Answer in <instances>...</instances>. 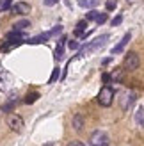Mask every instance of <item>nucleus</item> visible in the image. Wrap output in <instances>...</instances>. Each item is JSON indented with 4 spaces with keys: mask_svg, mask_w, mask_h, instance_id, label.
<instances>
[{
    "mask_svg": "<svg viewBox=\"0 0 144 146\" xmlns=\"http://www.w3.org/2000/svg\"><path fill=\"white\" fill-rule=\"evenodd\" d=\"M110 36L109 34H102V36H98V38H94L91 43H87V45H84L80 50H78V57H84V55H87L91 52H96V50L100 48H103L107 45V41H109Z\"/></svg>",
    "mask_w": 144,
    "mask_h": 146,
    "instance_id": "1",
    "label": "nucleus"
},
{
    "mask_svg": "<svg viewBox=\"0 0 144 146\" xmlns=\"http://www.w3.org/2000/svg\"><path fill=\"white\" fill-rule=\"evenodd\" d=\"M112 100H114V91L109 86H103L102 89H100V93H98V104L102 107H110Z\"/></svg>",
    "mask_w": 144,
    "mask_h": 146,
    "instance_id": "2",
    "label": "nucleus"
},
{
    "mask_svg": "<svg viewBox=\"0 0 144 146\" xmlns=\"http://www.w3.org/2000/svg\"><path fill=\"white\" fill-rule=\"evenodd\" d=\"M139 64H141V61H139V55L135 54V52H128V54H126L125 62H123V68H125L126 71H133V70H137V68H139Z\"/></svg>",
    "mask_w": 144,
    "mask_h": 146,
    "instance_id": "3",
    "label": "nucleus"
},
{
    "mask_svg": "<svg viewBox=\"0 0 144 146\" xmlns=\"http://www.w3.org/2000/svg\"><path fill=\"white\" fill-rule=\"evenodd\" d=\"M91 146H109V135L102 130H96V132L91 134V139H89Z\"/></svg>",
    "mask_w": 144,
    "mask_h": 146,
    "instance_id": "4",
    "label": "nucleus"
},
{
    "mask_svg": "<svg viewBox=\"0 0 144 146\" xmlns=\"http://www.w3.org/2000/svg\"><path fill=\"white\" fill-rule=\"evenodd\" d=\"M7 125L11 127L13 132H21L23 127H25V121H23V118H20L18 114H9L7 116Z\"/></svg>",
    "mask_w": 144,
    "mask_h": 146,
    "instance_id": "5",
    "label": "nucleus"
},
{
    "mask_svg": "<svg viewBox=\"0 0 144 146\" xmlns=\"http://www.w3.org/2000/svg\"><path fill=\"white\" fill-rule=\"evenodd\" d=\"M135 102H137V93L135 91H126L123 94V98H121V109H123V111H128Z\"/></svg>",
    "mask_w": 144,
    "mask_h": 146,
    "instance_id": "6",
    "label": "nucleus"
},
{
    "mask_svg": "<svg viewBox=\"0 0 144 146\" xmlns=\"http://www.w3.org/2000/svg\"><path fill=\"white\" fill-rule=\"evenodd\" d=\"M130 39H132V32H126V34L123 36V39H121V41L118 43V45H116V46H114V48L110 50V54H112V55H116V54H121V52L125 50V46L128 45V43H130Z\"/></svg>",
    "mask_w": 144,
    "mask_h": 146,
    "instance_id": "7",
    "label": "nucleus"
},
{
    "mask_svg": "<svg viewBox=\"0 0 144 146\" xmlns=\"http://www.w3.org/2000/svg\"><path fill=\"white\" fill-rule=\"evenodd\" d=\"M28 13H30V5H28L27 2H18L11 9V14H23L25 16V14H28Z\"/></svg>",
    "mask_w": 144,
    "mask_h": 146,
    "instance_id": "8",
    "label": "nucleus"
},
{
    "mask_svg": "<svg viewBox=\"0 0 144 146\" xmlns=\"http://www.w3.org/2000/svg\"><path fill=\"white\" fill-rule=\"evenodd\" d=\"M23 38H25V34L21 31H16V29H13V31L7 34V41H9V43H21Z\"/></svg>",
    "mask_w": 144,
    "mask_h": 146,
    "instance_id": "9",
    "label": "nucleus"
},
{
    "mask_svg": "<svg viewBox=\"0 0 144 146\" xmlns=\"http://www.w3.org/2000/svg\"><path fill=\"white\" fill-rule=\"evenodd\" d=\"M71 127H73L77 132H80V130L84 128V118H82V114H75L73 118H71Z\"/></svg>",
    "mask_w": 144,
    "mask_h": 146,
    "instance_id": "10",
    "label": "nucleus"
},
{
    "mask_svg": "<svg viewBox=\"0 0 144 146\" xmlns=\"http://www.w3.org/2000/svg\"><path fill=\"white\" fill-rule=\"evenodd\" d=\"M133 119H135V125H137V127L144 128V107H139V109H137V112H135Z\"/></svg>",
    "mask_w": 144,
    "mask_h": 146,
    "instance_id": "11",
    "label": "nucleus"
},
{
    "mask_svg": "<svg viewBox=\"0 0 144 146\" xmlns=\"http://www.w3.org/2000/svg\"><path fill=\"white\" fill-rule=\"evenodd\" d=\"M100 0H78V5L84 7V9H94V7H98Z\"/></svg>",
    "mask_w": 144,
    "mask_h": 146,
    "instance_id": "12",
    "label": "nucleus"
},
{
    "mask_svg": "<svg viewBox=\"0 0 144 146\" xmlns=\"http://www.w3.org/2000/svg\"><path fill=\"white\" fill-rule=\"evenodd\" d=\"M85 29H87V20H80V21L77 23L73 34H75V36H82V34L85 32Z\"/></svg>",
    "mask_w": 144,
    "mask_h": 146,
    "instance_id": "13",
    "label": "nucleus"
},
{
    "mask_svg": "<svg viewBox=\"0 0 144 146\" xmlns=\"http://www.w3.org/2000/svg\"><path fill=\"white\" fill-rule=\"evenodd\" d=\"M52 38V36H50V32H45V34H41V36H36V38H32L30 41V45H39V43H45L46 39H50Z\"/></svg>",
    "mask_w": 144,
    "mask_h": 146,
    "instance_id": "14",
    "label": "nucleus"
},
{
    "mask_svg": "<svg viewBox=\"0 0 144 146\" xmlns=\"http://www.w3.org/2000/svg\"><path fill=\"white\" fill-rule=\"evenodd\" d=\"M62 55H64V43H57V46H55V50H54L55 61H61Z\"/></svg>",
    "mask_w": 144,
    "mask_h": 146,
    "instance_id": "15",
    "label": "nucleus"
},
{
    "mask_svg": "<svg viewBox=\"0 0 144 146\" xmlns=\"http://www.w3.org/2000/svg\"><path fill=\"white\" fill-rule=\"evenodd\" d=\"M13 27L16 29V31H25V29L30 27V21H28V20H20V21H16Z\"/></svg>",
    "mask_w": 144,
    "mask_h": 146,
    "instance_id": "16",
    "label": "nucleus"
},
{
    "mask_svg": "<svg viewBox=\"0 0 144 146\" xmlns=\"http://www.w3.org/2000/svg\"><path fill=\"white\" fill-rule=\"evenodd\" d=\"M38 98H39V93H28L27 96H25V104L30 105V104H34V102L38 100Z\"/></svg>",
    "mask_w": 144,
    "mask_h": 146,
    "instance_id": "17",
    "label": "nucleus"
},
{
    "mask_svg": "<svg viewBox=\"0 0 144 146\" xmlns=\"http://www.w3.org/2000/svg\"><path fill=\"white\" fill-rule=\"evenodd\" d=\"M59 75H61V71H59V68H54L52 70V75H50V78H48V84H54L57 78H59Z\"/></svg>",
    "mask_w": 144,
    "mask_h": 146,
    "instance_id": "18",
    "label": "nucleus"
},
{
    "mask_svg": "<svg viewBox=\"0 0 144 146\" xmlns=\"http://www.w3.org/2000/svg\"><path fill=\"white\" fill-rule=\"evenodd\" d=\"M98 14H100V13H98L96 9H89V13L85 14V20H89V21H94V20L98 18Z\"/></svg>",
    "mask_w": 144,
    "mask_h": 146,
    "instance_id": "19",
    "label": "nucleus"
},
{
    "mask_svg": "<svg viewBox=\"0 0 144 146\" xmlns=\"http://www.w3.org/2000/svg\"><path fill=\"white\" fill-rule=\"evenodd\" d=\"M18 96H20L18 91H16V89H13V91H9V94H7V100H9V102H14V104H16V102H18Z\"/></svg>",
    "mask_w": 144,
    "mask_h": 146,
    "instance_id": "20",
    "label": "nucleus"
},
{
    "mask_svg": "<svg viewBox=\"0 0 144 146\" xmlns=\"http://www.w3.org/2000/svg\"><path fill=\"white\" fill-rule=\"evenodd\" d=\"M107 20H109V16H107V13H100V14H98V18H96L94 21H96L98 25H103Z\"/></svg>",
    "mask_w": 144,
    "mask_h": 146,
    "instance_id": "21",
    "label": "nucleus"
},
{
    "mask_svg": "<svg viewBox=\"0 0 144 146\" xmlns=\"http://www.w3.org/2000/svg\"><path fill=\"white\" fill-rule=\"evenodd\" d=\"M105 7H107V11H114L118 7V2L116 0H107L105 2Z\"/></svg>",
    "mask_w": 144,
    "mask_h": 146,
    "instance_id": "22",
    "label": "nucleus"
},
{
    "mask_svg": "<svg viewBox=\"0 0 144 146\" xmlns=\"http://www.w3.org/2000/svg\"><path fill=\"white\" fill-rule=\"evenodd\" d=\"M14 105H16V104H14V102H9V100H7V104L2 107V111L4 112H11L13 111V109H14Z\"/></svg>",
    "mask_w": 144,
    "mask_h": 146,
    "instance_id": "23",
    "label": "nucleus"
},
{
    "mask_svg": "<svg viewBox=\"0 0 144 146\" xmlns=\"http://www.w3.org/2000/svg\"><path fill=\"white\" fill-rule=\"evenodd\" d=\"M121 77H123V70H116L110 75V80H121Z\"/></svg>",
    "mask_w": 144,
    "mask_h": 146,
    "instance_id": "24",
    "label": "nucleus"
},
{
    "mask_svg": "<svg viewBox=\"0 0 144 146\" xmlns=\"http://www.w3.org/2000/svg\"><path fill=\"white\" fill-rule=\"evenodd\" d=\"M121 21H123V14H118V16L110 21V25H112V27H118V25L121 23Z\"/></svg>",
    "mask_w": 144,
    "mask_h": 146,
    "instance_id": "25",
    "label": "nucleus"
},
{
    "mask_svg": "<svg viewBox=\"0 0 144 146\" xmlns=\"http://www.w3.org/2000/svg\"><path fill=\"white\" fill-rule=\"evenodd\" d=\"M59 32H62V27H61V25H55L52 31H50V36H57Z\"/></svg>",
    "mask_w": 144,
    "mask_h": 146,
    "instance_id": "26",
    "label": "nucleus"
},
{
    "mask_svg": "<svg viewBox=\"0 0 144 146\" xmlns=\"http://www.w3.org/2000/svg\"><path fill=\"white\" fill-rule=\"evenodd\" d=\"M11 2H13V0H4V4H2V7H0V9H2V11H7V9L11 7Z\"/></svg>",
    "mask_w": 144,
    "mask_h": 146,
    "instance_id": "27",
    "label": "nucleus"
},
{
    "mask_svg": "<svg viewBox=\"0 0 144 146\" xmlns=\"http://www.w3.org/2000/svg\"><path fill=\"white\" fill-rule=\"evenodd\" d=\"M69 48L71 50H78V48H80V43H78V41H69Z\"/></svg>",
    "mask_w": 144,
    "mask_h": 146,
    "instance_id": "28",
    "label": "nucleus"
},
{
    "mask_svg": "<svg viewBox=\"0 0 144 146\" xmlns=\"http://www.w3.org/2000/svg\"><path fill=\"white\" fill-rule=\"evenodd\" d=\"M57 2H59V0H43V4H45L46 7H50V5H55Z\"/></svg>",
    "mask_w": 144,
    "mask_h": 146,
    "instance_id": "29",
    "label": "nucleus"
},
{
    "mask_svg": "<svg viewBox=\"0 0 144 146\" xmlns=\"http://www.w3.org/2000/svg\"><path fill=\"white\" fill-rule=\"evenodd\" d=\"M102 80H103V82L107 84V82L110 80V75H109V73H103V75H102Z\"/></svg>",
    "mask_w": 144,
    "mask_h": 146,
    "instance_id": "30",
    "label": "nucleus"
},
{
    "mask_svg": "<svg viewBox=\"0 0 144 146\" xmlns=\"http://www.w3.org/2000/svg\"><path fill=\"white\" fill-rule=\"evenodd\" d=\"M68 146H85V144H82L80 141H73V143H69Z\"/></svg>",
    "mask_w": 144,
    "mask_h": 146,
    "instance_id": "31",
    "label": "nucleus"
},
{
    "mask_svg": "<svg viewBox=\"0 0 144 146\" xmlns=\"http://www.w3.org/2000/svg\"><path fill=\"white\" fill-rule=\"evenodd\" d=\"M110 61H112V59H110V57H107V59H103V61H102V64H103V66H105V64H109Z\"/></svg>",
    "mask_w": 144,
    "mask_h": 146,
    "instance_id": "32",
    "label": "nucleus"
},
{
    "mask_svg": "<svg viewBox=\"0 0 144 146\" xmlns=\"http://www.w3.org/2000/svg\"><path fill=\"white\" fill-rule=\"evenodd\" d=\"M43 146H55V144H52V143H46V144H43Z\"/></svg>",
    "mask_w": 144,
    "mask_h": 146,
    "instance_id": "33",
    "label": "nucleus"
},
{
    "mask_svg": "<svg viewBox=\"0 0 144 146\" xmlns=\"http://www.w3.org/2000/svg\"><path fill=\"white\" fill-rule=\"evenodd\" d=\"M0 7H2V2H0Z\"/></svg>",
    "mask_w": 144,
    "mask_h": 146,
    "instance_id": "34",
    "label": "nucleus"
}]
</instances>
